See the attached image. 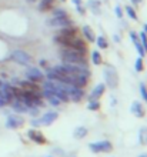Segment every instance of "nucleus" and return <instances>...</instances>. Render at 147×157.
<instances>
[{
	"instance_id": "6",
	"label": "nucleus",
	"mask_w": 147,
	"mask_h": 157,
	"mask_svg": "<svg viewBox=\"0 0 147 157\" xmlns=\"http://www.w3.org/2000/svg\"><path fill=\"white\" fill-rule=\"evenodd\" d=\"M26 76H27V78H29L30 82H41L44 78L43 71L36 69V67H29L27 71H26Z\"/></svg>"
},
{
	"instance_id": "32",
	"label": "nucleus",
	"mask_w": 147,
	"mask_h": 157,
	"mask_svg": "<svg viewBox=\"0 0 147 157\" xmlns=\"http://www.w3.org/2000/svg\"><path fill=\"white\" fill-rule=\"evenodd\" d=\"M46 63H47L46 60H40V66L41 67H46Z\"/></svg>"
},
{
	"instance_id": "5",
	"label": "nucleus",
	"mask_w": 147,
	"mask_h": 157,
	"mask_svg": "<svg viewBox=\"0 0 147 157\" xmlns=\"http://www.w3.org/2000/svg\"><path fill=\"white\" fill-rule=\"evenodd\" d=\"M23 124H25V120L20 116H17V114H10L7 117V120H6V127L7 128H19Z\"/></svg>"
},
{
	"instance_id": "4",
	"label": "nucleus",
	"mask_w": 147,
	"mask_h": 157,
	"mask_svg": "<svg viewBox=\"0 0 147 157\" xmlns=\"http://www.w3.org/2000/svg\"><path fill=\"white\" fill-rule=\"evenodd\" d=\"M90 150L93 153H100V151H111L113 150V144L109 140H102V141H94L89 144Z\"/></svg>"
},
{
	"instance_id": "7",
	"label": "nucleus",
	"mask_w": 147,
	"mask_h": 157,
	"mask_svg": "<svg viewBox=\"0 0 147 157\" xmlns=\"http://www.w3.org/2000/svg\"><path fill=\"white\" fill-rule=\"evenodd\" d=\"M59 117V113L57 112H49V113H44L43 116L39 119L40 121V126H50V124H53Z\"/></svg>"
},
{
	"instance_id": "29",
	"label": "nucleus",
	"mask_w": 147,
	"mask_h": 157,
	"mask_svg": "<svg viewBox=\"0 0 147 157\" xmlns=\"http://www.w3.org/2000/svg\"><path fill=\"white\" fill-rule=\"evenodd\" d=\"M140 94H141L143 100H146V103H147V89H146V84H144V83L140 84Z\"/></svg>"
},
{
	"instance_id": "14",
	"label": "nucleus",
	"mask_w": 147,
	"mask_h": 157,
	"mask_svg": "<svg viewBox=\"0 0 147 157\" xmlns=\"http://www.w3.org/2000/svg\"><path fill=\"white\" fill-rule=\"evenodd\" d=\"M130 39H131V41H133V44L136 46L137 52H139V56H140V57H143L144 54H146V52H144L143 46H141V43H140L139 36H137V34H136L134 32H130Z\"/></svg>"
},
{
	"instance_id": "9",
	"label": "nucleus",
	"mask_w": 147,
	"mask_h": 157,
	"mask_svg": "<svg viewBox=\"0 0 147 157\" xmlns=\"http://www.w3.org/2000/svg\"><path fill=\"white\" fill-rule=\"evenodd\" d=\"M84 97V90L82 87H74L72 86L69 90V99L72 101H80V100Z\"/></svg>"
},
{
	"instance_id": "24",
	"label": "nucleus",
	"mask_w": 147,
	"mask_h": 157,
	"mask_svg": "<svg viewBox=\"0 0 147 157\" xmlns=\"http://www.w3.org/2000/svg\"><path fill=\"white\" fill-rule=\"evenodd\" d=\"M96 43H97V46L100 47V49H107L109 47V43H107V40H106V37H103V36H100V37H97L96 39Z\"/></svg>"
},
{
	"instance_id": "28",
	"label": "nucleus",
	"mask_w": 147,
	"mask_h": 157,
	"mask_svg": "<svg viewBox=\"0 0 147 157\" xmlns=\"http://www.w3.org/2000/svg\"><path fill=\"white\" fill-rule=\"evenodd\" d=\"M139 39H140V43H141V46H143L144 52L147 53V34L144 33V32H143V33H140Z\"/></svg>"
},
{
	"instance_id": "30",
	"label": "nucleus",
	"mask_w": 147,
	"mask_h": 157,
	"mask_svg": "<svg viewBox=\"0 0 147 157\" xmlns=\"http://www.w3.org/2000/svg\"><path fill=\"white\" fill-rule=\"evenodd\" d=\"M116 14H117V17H118V19H122V17H123L122 7H120V6H116Z\"/></svg>"
},
{
	"instance_id": "3",
	"label": "nucleus",
	"mask_w": 147,
	"mask_h": 157,
	"mask_svg": "<svg viewBox=\"0 0 147 157\" xmlns=\"http://www.w3.org/2000/svg\"><path fill=\"white\" fill-rule=\"evenodd\" d=\"M12 60H14L17 64H21V66H30L32 64V56L23 52V50H14L12 53Z\"/></svg>"
},
{
	"instance_id": "18",
	"label": "nucleus",
	"mask_w": 147,
	"mask_h": 157,
	"mask_svg": "<svg viewBox=\"0 0 147 157\" xmlns=\"http://www.w3.org/2000/svg\"><path fill=\"white\" fill-rule=\"evenodd\" d=\"M54 0H41L40 3H39V10L40 12H46V10H50L52 6H53Z\"/></svg>"
},
{
	"instance_id": "10",
	"label": "nucleus",
	"mask_w": 147,
	"mask_h": 157,
	"mask_svg": "<svg viewBox=\"0 0 147 157\" xmlns=\"http://www.w3.org/2000/svg\"><path fill=\"white\" fill-rule=\"evenodd\" d=\"M49 25L50 26H56V27H67V26L73 25V21L69 19V16L61 17V19H54V17H52V19L49 20Z\"/></svg>"
},
{
	"instance_id": "27",
	"label": "nucleus",
	"mask_w": 147,
	"mask_h": 157,
	"mask_svg": "<svg viewBox=\"0 0 147 157\" xmlns=\"http://www.w3.org/2000/svg\"><path fill=\"white\" fill-rule=\"evenodd\" d=\"M126 12H127V14H129V17H130L131 20H137V13L134 12V9L131 7V6H127Z\"/></svg>"
},
{
	"instance_id": "1",
	"label": "nucleus",
	"mask_w": 147,
	"mask_h": 157,
	"mask_svg": "<svg viewBox=\"0 0 147 157\" xmlns=\"http://www.w3.org/2000/svg\"><path fill=\"white\" fill-rule=\"evenodd\" d=\"M60 57L63 63H72V64H79V66H87L86 56L80 52L70 47H63L60 52Z\"/></svg>"
},
{
	"instance_id": "21",
	"label": "nucleus",
	"mask_w": 147,
	"mask_h": 157,
	"mask_svg": "<svg viewBox=\"0 0 147 157\" xmlns=\"http://www.w3.org/2000/svg\"><path fill=\"white\" fill-rule=\"evenodd\" d=\"M67 12H66L64 9H54L53 10V17L54 19H61V17H67Z\"/></svg>"
},
{
	"instance_id": "15",
	"label": "nucleus",
	"mask_w": 147,
	"mask_h": 157,
	"mask_svg": "<svg viewBox=\"0 0 147 157\" xmlns=\"http://www.w3.org/2000/svg\"><path fill=\"white\" fill-rule=\"evenodd\" d=\"M59 34L64 36V37H74V36H77V30L74 27H72V26H67V27H61Z\"/></svg>"
},
{
	"instance_id": "26",
	"label": "nucleus",
	"mask_w": 147,
	"mask_h": 157,
	"mask_svg": "<svg viewBox=\"0 0 147 157\" xmlns=\"http://www.w3.org/2000/svg\"><path fill=\"white\" fill-rule=\"evenodd\" d=\"M73 3L76 4V9H77V12L83 16V14L86 13V10H84V7H83V2H82V0H73Z\"/></svg>"
},
{
	"instance_id": "34",
	"label": "nucleus",
	"mask_w": 147,
	"mask_h": 157,
	"mask_svg": "<svg viewBox=\"0 0 147 157\" xmlns=\"http://www.w3.org/2000/svg\"><path fill=\"white\" fill-rule=\"evenodd\" d=\"M144 33L147 34V25H144Z\"/></svg>"
},
{
	"instance_id": "16",
	"label": "nucleus",
	"mask_w": 147,
	"mask_h": 157,
	"mask_svg": "<svg viewBox=\"0 0 147 157\" xmlns=\"http://www.w3.org/2000/svg\"><path fill=\"white\" fill-rule=\"evenodd\" d=\"M87 133H89L87 127H84V126H80V127H77L73 132V137H74V139H83V137L87 136Z\"/></svg>"
},
{
	"instance_id": "19",
	"label": "nucleus",
	"mask_w": 147,
	"mask_h": 157,
	"mask_svg": "<svg viewBox=\"0 0 147 157\" xmlns=\"http://www.w3.org/2000/svg\"><path fill=\"white\" fill-rule=\"evenodd\" d=\"M91 62H93V64H96V66H99V64H102L103 59H102V54H100V52H97V50H94L93 53H91Z\"/></svg>"
},
{
	"instance_id": "2",
	"label": "nucleus",
	"mask_w": 147,
	"mask_h": 157,
	"mask_svg": "<svg viewBox=\"0 0 147 157\" xmlns=\"http://www.w3.org/2000/svg\"><path fill=\"white\" fill-rule=\"evenodd\" d=\"M104 80H106L107 86L111 87V89H117L118 86V75L116 69L113 66H106L104 67Z\"/></svg>"
},
{
	"instance_id": "12",
	"label": "nucleus",
	"mask_w": 147,
	"mask_h": 157,
	"mask_svg": "<svg viewBox=\"0 0 147 157\" xmlns=\"http://www.w3.org/2000/svg\"><path fill=\"white\" fill-rule=\"evenodd\" d=\"M12 107H13V110L16 113H29V110H30V107L27 106V104H25L21 100H19V99H16L14 101H12Z\"/></svg>"
},
{
	"instance_id": "22",
	"label": "nucleus",
	"mask_w": 147,
	"mask_h": 157,
	"mask_svg": "<svg viewBox=\"0 0 147 157\" xmlns=\"http://www.w3.org/2000/svg\"><path fill=\"white\" fill-rule=\"evenodd\" d=\"M87 109L91 110V112H97L99 109H100V101H99V100H89Z\"/></svg>"
},
{
	"instance_id": "17",
	"label": "nucleus",
	"mask_w": 147,
	"mask_h": 157,
	"mask_svg": "<svg viewBox=\"0 0 147 157\" xmlns=\"http://www.w3.org/2000/svg\"><path fill=\"white\" fill-rule=\"evenodd\" d=\"M83 34H84V37H86L90 43H93V41L96 40V36H94L93 30H91V27H89V26H84V27H83Z\"/></svg>"
},
{
	"instance_id": "37",
	"label": "nucleus",
	"mask_w": 147,
	"mask_h": 157,
	"mask_svg": "<svg viewBox=\"0 0 147 157\" xmlns=\"http://www.w3.org/2000/svg\"><path fill=\"white\" fill-rule=\"evenodd\" d=\"M61 2H64V0H61Z\"/></svg>"
},
{
	"instance_id": "25",
	"label": "nucleus",
	"mask_w": 147,
	"mask_h": 157,
	"mask_svg": "<svg viewBox=\"0 0 147 157\" xmlns=\"http://www.w3.org/2000/svg\"><path fill=\"white\" fill-rule=\"evenodd\" d=\"M134 69L136 71H143L144 70V64H143V57H137L136 59V63H134Z\"/></svg>"
},
{
	"instance_id": "31",
	"label": "nucleus",
	"mask_w": 147,
	"mask_h": 157,
	"mask_svg": "<svg viewBox=\"0 0 147 157\" xmlns=\"http://www.w3.org/2000/svg\"><path fill=\"white\" fill-rule=\"evenodd\" d=\"M30 123H32L33 127H39V126H40V121H39V119H33V120H30Z\"/></svg>"
},
{
	"instance_id": "8",
	"label": "nucleus",
	"mask_w": 147,
	"mask_h": 157,
	"mask_svg": "<svg viewBox=\"0 0 147 157\" xmlns=\"http://www.w3.org/2000/svg\"><path fill=\"white\" fill-rule=\"evenodd\" d=\"M27 136H29V139H32L34 143H37V144H46V143H47L46 137L43 136V133H40L39 130H36V128H30L29 132H27Z\"/></svg>"
},
{
	"instance_id": "35",
	"label": "nucleus",
	"mask_w": 147,
	"mask_h": 157,
	"mask_svg": "<svg viewBox=\"0 0 147 157\" xmlns=\"http://www.w3.org/2000/svg\"><path fill=\"white\" fill-rule=\"evenodd\" d=\"M139 157H147V154H140Z\"/></svg>"
},
{
	"instance_id": "11",
	"label": "nucleus",
	"mask_w": 147,
	"mask_h": 157,
	"mask_svg": "<svg viewBox=\"0 0 147 157\" xmlns=\"http://www.w3.org/2000/svg\"><path fill=\"white\" fill-rule=\"evenodd\" d=\"M104 91H106V84L100 83V84H97V86L91 90V93H90V96H89V100H99L104 94Z\"/></svg>"
},
{
	"instance_id": "36",
	"label": "nucleus",
	"mask_w": 147,
	"mask_h": 157,
	"mask_svg": "<svg viewBox=\"0 0 147 157\" xmlns=\"http://www.w3.org/2000/svg\"><path fill=\"white\" fill-rule=\"evenodd\" d=\"M49 157H53V156H49Z\"/></svg>"
},
{
	"instance_id": "20",
	"label": "nucleus",
	"mask_w": 147,
	"mask_h": 157,
	"mask_svg": "<svg viewBox=\"0 0 147 157\" xmlns=\"http://www.w3.org/2000/svg\"><path fill=\"white\" fill-rule=\"evenodd\" d=\"M139 141L140 144H147V127H141L139 132Z\"/></svg>"
},
{
	"instance_id": "33",
	"label": "nucleus",
	"mask_w": 147,
	"mask_h": 157,
	"mask_svg": "<svg viewBox=\"0 0 147 157\" xmlns=\"http://www.w3.org/2000/svg\"><path fill=\"white\" fill-rule=\"evenodd\" d=\"M131 2H133V3H134V4H139L140 2H141V0H131Z\"/></svg>"
},
{
	"instance_id": "13",
	"label": "nucleus",
	"mask_w": 147,
	"mask_h": 157,
	"mask_svg": "<svg viewBox=\"0 0 147 157\" xmlns=\"http://www.w3.org/2000/svg\"><path fill=\"white\" fill-rule=\"evenodd\" d=\"M130 112L134 114L136 117H144V109H143V104L140 103V101H137V100H134L133 103H131L130 106Z\"/></svg>"
},
{
	"instance_id": "23",
	"label": "nucleus",
	"mask_w": 147,
	"mask_h": 157,
	"mask_svg": "<svg viewBox=\"0 0 147 157\" xmlns=\"http://www.w3.org/2000/svg\"><path fill=\"white\" fill-rule=\"evenodd\" d=\"M89 7L91 9V12L96 13V14H99V13H100V10H99V9H100V3H99L97 0H90V2H89Z\"/></svg>"
}]
</instances>
